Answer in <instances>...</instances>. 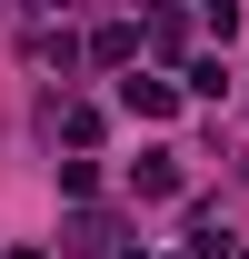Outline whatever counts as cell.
Here are the masks:
<instances>
[{
  "label": "cell",
  "mask_w": 249,
  "mask_h": 259,
  "mask_svg": "<svg viewBox=\"0 0 249 259\" xmlns=\"http://www.w3.org/2000/svg\"><path fill=\"white\" fill-rule=\"evenodd\" d=\"M120 110H140V120H170V80H150V70H140V80H120Z\"/></svg>",
  "instance_id": "6da1fadb"
},
{
  "label": "cell",
  "mask_w": 249,
  "mask_h": 259,
  "mask_svg": "<svg viewBox=\"0 0 249 259\" xmlns=\"http://www.w3.org/2000/svg\"><path fill=\"white\" fill-rule=\"evenodd\" d=\"M239 259H249V249H239Z\"/></svg>",
  "instance_id": "5b68a950"
},
{
  "label": "cell",
  "mask_w": 249,
  "mask_h": 259,
  "mask_svg": "<svg viewBox=\"0 0 249 259\" xmlns=\"http://www.w3.org/2000/svg\"><path fill=\"white\" fill-rule=\"evenodd\" d=\"M130 50H140V30H130V20H100V30H90V60H110V70H120Z\"/></svg>",
  "instance_id": "3957f363"
},
{
  "label": "cell",
  "mask_w": 249,
  "mask_h": 259,
  "mask_svg": "<svg viewBox=\"0 0 249 259\" xmlns=\"http://www.w3.org/2000/svg\"><path fill=\"white\" fill-rule=\"evenodd\" d=\"M10 259H50V249H10Z\"/></svg>",
  "instance_id": "277c9868"
},
{
  "label": "cell",
  "mask_w": 249,
  "mask_h": 259,
  "mask_svg": "<svg viewBox=\"0 0 249 259\" xmlns=\"http://www.w3.org/2000/svg\"><path fill=\"white\" fill-rule=\"evenodd\" d=\"M130 190H140V199H170V190H180V160H170V150L140 160V169H130Z\"/></svg>",
  "instance_id": "7a4b0ae2"
}]
</instances>
